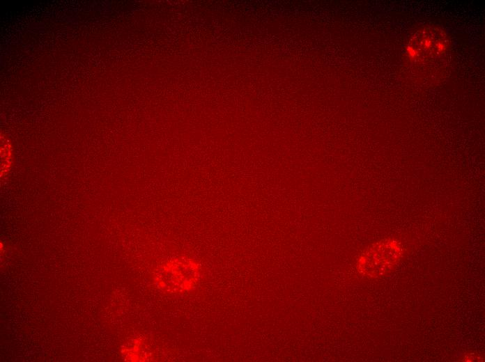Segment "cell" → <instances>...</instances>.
<instances>
[{"mask_svg":"<svg viewBox=\"0 0 485 362\" xmlns=\"http://www.w3.org/2000/svg\"><path fill=\"white\" fill-rule=\"evenodd\" d=\"M201 276L199 263L188 258H176L160 269L156 281L161 290L171 294H182L195 288Z\"/></svg>","mask_w":485,"mask_h":362,"instance_id":"6da1fadb","label":"cell"},{"mask_svg":"<svg viewBox=\"0 0 485 362\" xmlns=\"http://www.w3.org/2000/svg\"><path fill=\"white\" fill-rule=\"evenodd\" d=\"M399 242L389 239L377 242L362 253L357 262V269L369 277H380L394 269L401 256Z\"/></svg>","mask_w":485,"mask_h":362,"instance_id":"7a4b0ae2","label":"cell"},{"mask_svg":"<svg viewBox=\"0 0 485 362\" xmlns=\"http://www.w3.org/2000/svg\"><path fill=\"white\" fill-rule=\"evenodd\" d=\"M1 175L5 176L10 171L13 160V149L9 140L4 136H1Z\"/></svg>","mask_w":485,"mask_h":362,"instance_id":"3957f363","label":"cell"}]
</instances>
